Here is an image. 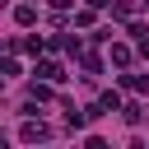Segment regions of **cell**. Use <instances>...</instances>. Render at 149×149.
<instances>
[{
  "label": "cell",
  "mask_w": 149,
  "mask_h": 149,
  "mask_svg": "<svg viewBox=\"0 0 149 149\" xmlns=\"http://www.w3.org/2000/svg\"><path fill=\"white\" fill-rule=\"evenodd\" d=\"M107 5H112V0H88V9H107Z\"/></svg>",
  "instance_id": "9"
},
{
  "label": "cell",
  "mask_w": 149,
  "mask_h": 149,
  "mask_svg": "<svg viewBox=\"0 0 149 149\" xmlns=\"http://www.w3.org/2000/svg\"><path fill=\"white\" fill-rule=\"evenodd\" d=\"M14 19H19V23H33V19H37V9H33V5H19V9H14Z\"/></svg>",
  "instance_id": "5"
},
{
  "label": "cell",
  "mask_w": 149,
  "mask_h": 149,
  "mask_svg": "<svg viewBox=\"0 0 149 149\" xmlns=\"http://www.w3.org/2000/svg\"><path fill=\"white\" fill-rule=\"evenodd\" d=\"M33 74H42V79H51V84H61V79H65V70H61L56 61H42V65H37Z\"/></svg>",
  "instance_id": "2"
},
{
  "label": "cell",
  "mask_w": 149,
  "mask_h": 149,
  "mask_svg": "<svg viewBox=\"0 0 149 149\" xmlns=\"http://www.w3.org/2000/svg\"><path fill=\"white\" fill-rule=\"evenodd\" d=\"M47 5H51V9H70V0H47Z\"/></svg>",
  "instance_id": "8"
},
{
  "label": "cell",
  "mask_w": 149,
  "mask_h": 149,
  "mask_svg": "<svg viewBox=\"0 0 149 149\" xmlns=\"http://www.w3.org/2000/svg\"><path fill=\"white\" fill-rule=\"evenodd\" d=\"M19 140H23V144H37V140H51V126H47V121H33V116H28V121H23V130H19Z\"/></svg>",
  "instance_id": "1"
},
{
  "label": "cell",
  "mask_w": 149,
  "mask_h": 149,
  "mask_svg": "<svg viewBox=\"0 0 149 149\" xmlns=\"http://www.w3.org/2000/svg\"><path fill=\"white\" fill-rule=\"evenodd\" d=\"M121 116H126V121H130V126H135V121H140V116H144V112H140V102H126V107H121Z\"/></svg>",
  "instance_id": "6"
},
{
  "label": "cell",
  "mask_w": 149,
  "mask_h": 149,
  "mask_svg": "<svg viewBox=\"0 0 149 149\" xmlns=\"http://www.w3.org/2000/svg\"><path fill=\"white\" fill-rule=\"evenodd\" d=\"M19 47H23V51H28V56H37V51H42V47H47V42H42V37H28V42H19Z\"/></svg>",
  "instance_id": "7"
},
{
  "label": "cell",
  "mask_w": 149,
  "mask_h": 149,
  "mask_svg": "<svg viewBox=\"0 0 149 149\" xmlns=\"http://www.w3.org/2000/svg\"><path fill=\"white\" fill-rule=\"evenodd\" d=\"M121 84L135 88V93H149V74H121Z\"/></svg>",
  "instance_id": "3"
},
{
  "label": "cell",
  "mask_w": 149,
  "mask_h": 149,
  "mask_svg": "<svg viewBox=\"0 0 149 149\" xmlns=\"http://www.w3.org/2000/svg\"><path fill=\"white\" fill-rule=\"evenodd\" d=\"M112 65H130V47L116 42V47H112Z\"/></svg>",
  "instance_id": "4"
}]
</instances>
